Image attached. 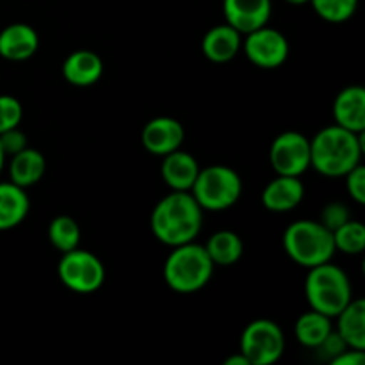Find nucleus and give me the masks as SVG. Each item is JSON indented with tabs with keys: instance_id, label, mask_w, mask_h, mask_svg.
Wrapping results in <instances>:
<instances>
[{
	"instance_id": "11",
	"label": "nucleus",
	"mask_w": 365,
	"mask_h": 365,
	"mask_svg": "<svg viewBox=\"0 0 365 365\" xmlns=\"http://www.w3.org/2000/svg\"><path fill=\"white\" fill-rule=\"evenodd\" d=\"M185 139L184 125L170 116H157L145 125L141 143L152 155L164 157L182 146Z\"/></svg>"
},
{
	"instance_id": "26",
	"label": "nucleus",
	"mask_w": 365,
	"mask_h": 365,
	"mask_svg": "<svg viewBox=\"0 0 365 365\" xmlns=\"http://www.w3.org/2000/svg\"><path fill=\"white\" fill-rule=\"evenodd\" d=\"M310 6L328 24H344L356 13L359 0H310Z\"/></svg>"
},
{
	"instance_id": "19",
	"label": "nucleus",
	"mask_w": 365,
	"mask_h": 365,
	"mask_svg": "<svg viewBox=\"0 0 365 365\" xmlns=\"http://www.w3.org/2000/svg\"><path fill=\"white\" fill-rule=\"evenodd\" d=\"M31 202L24 187L13 182H0V232L20 227L27 217Z\"/></svg>"
},
{
	"instance_id": "8",
	"label": "nucleus",
	"mask_w": 365,
	"mask_h": 365,
	"mask_svg": "<svg viewBox=\"0 0 365 365\" xmlns=\"http://www.w3.org/2000/svg\"><path fill=\"white\" fill-rule=\"evenodd\" d=\"M239 351L248 359L250 365L278 362L285 351L284 331L271 319L252 321L242 331Z\"/></svg>"
},
{
	"instance_id": "4",
	"label": "nucleus",
	"mask_w": 365,
	"mask_h": 365,
	"mask_svg": "<svg viewBox=\"0 0 365 365\" xmlns=\"http://www.w3.org/2000/svg\"><path fill=\"white\" fill-rule=\"evenodd\" d=\"M284 250L292 262L310 269L335 255L334 235L319 220H298L285 228Z\"/></svg>"
},
{
	"instance_id": "32",
	"label": "nucleus",
	"mask_w": 365,
	"mask_h": 365,
	"mask_svg": "<svg viewBox=\"0 0 365 365\" xmlns=\"http://www.w3.org/2000/svg\"><path fill=\"white\" fill-rule=\"evenodd\" d=\"M330 362L331 365H362L365 362V353L364 349L346 348L344 351L339 353Z\"/></svg>"
},
{
	"instance_id": "33",
	"label": "nucleus",
	"mask_w": 365,
	"mask_h": 365,
	"mask_svg": "<svg viewBox=\"0 0 365 365\" xmlns=\"http://www.w3.org/2000/svg\"><path fill=\"white\" fill-rule=\"evenodd\" d=\"M223 364H225V365H250L248 359H246V356L242 355L241 351L235 353V355H232V356H228V359L225 360Z\"/></svg>"
},
{
	"instance_id": "16",
	"label": "nucleus",
	"mask_w": 365,
	"mask_h": 365,
	"mask_svg": "<svg viewBox=\"0 0 365 365\" xmlns=\"http://www.w3.org/2000/svg\"><path fill=\"white\" fill-rule=\"evenodd\" d=\"M335 125L362 134L365 132V89L362 86H348L334 102Z\"/></svg>"
},
{
	"instance_id": "5",
	"label": "nucleus",
	"mask_w": 365,
	"mask_h": 365,
	"mask_svg": "<svg viewBox=\"0 0 365 365\" xmlns=\"http://www.w3.org/2000/svg\"><path fill=\"white\" fill-rule=\"evenodd\" d=\"M305 296L310 309L334 319L353 299L351 282L344 269L330 260L310 267L305 278Z\"/></svg>"
},
{
	"instance_id": "31",
	"label": "nucleus",
	"mask_w": 365,
	"mask_h": 365,
	"mask_svg": "<svg viewBox=\"0 0 365 365\" xmlns=\"http://www.w3.org/2000/svg\"><path fill=\"white\" fill-rule=\"evenodd\" d=\"M346 348H348V344H346V342L342 341L341 335H339L335 330H331V334L328 335L327 339H324L323 344H321L319 348H316V349H319V351L323 353V355L327 356V359L331 360V359H335V356H337L339 353L344 351Z\"/></svg>"
},
{
	"instance_id": "1",
	"label": "nucleus",
	"mask_w": 365,
	"mask_h": 365,
	"mask_svg": "<svg viewBox=\"0 0 365 365\" xmlns=\"http://www.w3.org/2000/svg\"><path fill=\"white\" fill-rule=\"evenodd\" d=\"M203 225V209L189 191H171L152 210L150 228L163 245L175 248L198 237Z\"/></svg>"
},
{
	"instance_id": "15",
	"label": "nucleus",
	"mask_w": 365,
	"mask_h": 365,
	"mask_svg": "<svg viewBox=\"0 0 365 365\" xmlns=\"http://www.w3.org/2000/svg\"><path fill=\"white\" fill-rule=\"evenodd\" d=\"M198 173V160L189 152L178 148L163 157L160 177L171 191H191Z\"/></svg>"
},
{
	"instance_id": "23",
	"label": "nucleus",
	"mask_w": 365,
	"mask_h": 365,
	"mask_svg": "<svg viewBox=\"0 0 365 365\" xmlns=\"http://www.w3.org/2000/svg\"><path fill=\"white\" fill-rule=\"evenodd\" d=\"M205 246L207 255L210 257L214 266H234L239 262L245 252L241 237L232 230L214 232Z\"/></svg>"
},
{
	"instance_id": "14",
	"label": "nucleus",
	"mask_w": 365,
	"mask_h": 365,
	"mask_svg": "<svg viewBox=\"0 0 365 365\" xmlns=\"http://www.w3.org/2000/svg\"><path fill=\"white\" fill-rule=\"evenodd\" d=\"M39 36L32 25L11 24L0 31V57L13 63L27 61L38 52Z\"/></svg>"
},
{
	"instance_id": "22",
	"label": "nucleus",
	"mask_w": 365,
	"mask_h": 365,
	"mask_svg": "<svg viewBox=\"0 0 365 365\" xmlns=\"http://www.w3.org/2000/svg\"><path fill=\"white\" fill-rule=\"evenodd\" d=\"M334 330L331 317L310 309L309 312L302 314L294 324V335L298 342L305 348L316 349L323 344L324 339Z\"/></svg>"
},
{
	"instance_id": "25",
	"label": "nucleus",
	"mask_w": 365,
	"mask_h": 365,
	"mask_svg": "<svg viewBox=\"0 0 365 365\" xmlns=\"http://www.w3.org/2000/svg\"><path fill=\"white\" fill-rule=\"evenodd\" d=\"M331 235H334L335 252H341L344 255H360V253H364L365 227L360 221H346L342 227L331 232Z\"/></svg>"
},
{
	"instance_id": "35",
	"label": "nucleus",
	"mask_w": 365,
	"mask_h": 365,
	"mask_svg": "<svg viewBox=\"0 0 365 365\" xmlns=\"http://www.w3.org/2000/svg\"><path fill=\"white\" fill-rule=\"evenodd\" d=\"M287 4H291V6H305V4H309L310 0H285Z\"/></svg>"
},
{
	"instance_id": "13",
	"label": "nucleus",
	"mask_w": 365,
	"mask_h": 365,
	"mask_svg": "<svg viewBox=\"0 0 365 365\" xmlns=\"http://www.w3.org/2000/svg\"><path fill=\"white\" fill-rule=\"evenodd\" d=\"M303 196H305V185H303L302 178L277 175L264 187L260 202L269 212L284 214L294 210L302 203Z\"/></svg>"
},
{
	"instance_id": "9",
	"label": "nucleus",
	"mask_w": 365,
	"mask_h": 365,
	"mask_svg": "<svg viewBox=\"0 0 365 365\" xmlns=\"http://www.w3.org/2000/svg\"><path fill=\"white\" fill-rule=\"evenodd\" d=\"M241 48L250 63L262 70H277L289 57L287 38L267 25L242 36Z\"/></svg>"
},
{
	"instance_id": "18",
	"label": "nucleus",
	"mask_w": 365,
	"mask_h": 365,
	"mask_svg": "<svg viewBox=\"0 0 365 365\" xmlns=\"http://www.w3.org/2000/svg\"><path fill=\"white\" fill-rule=\"evenodd\" d=\"M103 75V61L93 50H75L64 59L63 77L68 84L89 88Z\"/></svg>"
},
{
	"instance_id": "21",
	"label": "nucleus",
	"mask_w": 365,
	"mask_h": 365,
	"mask_svg": "<svg viewBox=\"0 0 365 365\" xmlns=\"http://www.w3.org/2000/svg\"><path fill=\"white\" fill-rule=\"evenodd\" d=\"M337 334L348 348L365 351V302L362 298H353L341 312L337 314Z\"/></svg>"
},
{
	"instance_id": "20",
	"label": "nucleus",
	"mask_w": 365,
	"mask_h": 365,
	"mask_svg": "<svg viewBox=\"0 0 365 365\" xmlns=\"http://www.w3.org/2000/svg\"><path fill=\"white\" fill-rule=\"evenodd\" d=\"M9 159V180L24 189L38 184L46 171V160L43 153L31 146L14 153Z\"/></svg>"
},
{
	"instance_id": "7",
	"label": "nucleus",
	"mask_w": 365,
	"mask_h": 365,
	"mask_svg": "<svg viewBox=\"0 0 365 365\" xmlns=\"http://www.w3.org/2000/svg\"><path fill=\"white\" fill-rule=\"evenodd\" d=\"M61 284L77 294L96 292L106 282V267L95 253L75 248L63 253L57 266Z\"/></svg>"
},
{
	"instance_id": "10",
	"label": "nucleus",
	"mask_w": 365,
	"mask_h": 365,
	"mask_svg": "<svg viewBox=\"0 0 365 365\" xmlns=\"http://www.w3.org/2000/svg\"><path fill=\"white\" fill-rule=\"evenodd\" d=\"M269 160L277 175L302 177L310 168V139L302 132H282L271 143Z\"/></svg>"
},
{
	"instance_id": "27",
	"label": "nucleus",
	"mask_w": 365,
	"mask_h": 365,
	"mask_svg": "<svg viewBox=\"0 0 365 365\" xmlns=\"http://www.w3.org/2000/svg\"><path fill=\"white\" fill-rule=\"evenodd\" d=\"M24 120V106L13 95H0V134L9 128L20 127Z\"/></svg>"
},
{
	"instance_id": "3",
	"label": "nucleus",
	"mask_w": 365,
	"mask_h": 365,
	"mask_svg": "<svg viewBox=\"0 0 365 365\" xmlns=\"http://www.w3.org/2000/svg\"><path fill=\"white\" fill-rule=\"evenodd\" d=\"M214 264L205 246L195 241L171 248L164 262V282L178 294H192L205 287L214 273Z\"/></svg>"
},
{
	"instance_id": "34",
	"label": "nucleus",
	"mask_w": 365,
	"mask_h": 365,
	"mask_svg": "<svg viewBox=\"0 0 365 365\" xmlns=\"http://www.w3.org/2000/svg\"><path fill=\"white\" fill-rule=\"evenodd\" d=\"M6 153H4V150H2V145H0V173H2V170H4V166H6Z\"/></svg>"
},
{
	"instance_id": "12",
	"label": "nucleus",
	"mask_w": 365,
	"mask_h": 365,
	"mask_svg": "<svg viewBox=\"0 0 365 365\" xmlns=\"http://www.w3.org/2000/svg\"><path fill=\"white\" fill-rule=\"evenodd\" d=\"M271 11V0H223L225 21L242 36L267 25Z\"/></svg>"
},
{
	"instance_id": "29",
	"label": "nucleus",
	"mask_w": 365,
	"mask_h": 365,
	"mask_svg": "<svg viewBox=\"0 0 365 365\" xmlns=\"http://www.w3.org/2000/svg\"><path fill=\"white\" fill-rule=\"evenodd\" d=\"M346 180V191L351 196V200H355L359 205H364L365 203V168L362 163L359 166L353 168L351 171L342 177Z\"/></svg>"
},
{
	"instance_id": "6",
	"label": "nucleus",
	"mask_w": 365,
	"mask_h": 365,
	"mask_svg": "<svg viewBox=\"0 0 365 365\" xmlns=\"http://www.w3.org/2000/svg\"><path fill=\"white\" fill-rule=\"evenodd\" d=\"M189 192L203 210L223 212L239 202L242 195V180L234 168L212 164L209 168H200L198 177Z\"/></svg>"
},
{
	"instance_id": "24",
	"label": "nucleus",
	"mask_w": 365,
	"mask_h": 365,
	"mask_svg": "<svg viewBox=\"0 0 365 365\" xmlns=\"http://www.w3.org/2000/svg\"><path fill=\"white\" fill-rule=\"evenodd\" d=\"M48 241L50 245L61 253L71 252L81 245V227L77 221L70 216H57L48 225Z\"/></svg>"
},
{
	"instance_id": "30",
	"label": "nucleus",
	"mask_w": 365,
	"mask_h": 365,
	"mask_svg": "<svg viewBox=\"0 0 365 365\" xmlns=\"http://www.w3.org/2000/svg\"><path fill=\"white\" fill-rule=\"evenodd\" d=\"M0 145H2L6 157H11L14 153L21 152L24 148H27V135H25V132L20 130V127L9 128V130L0 134Z\"/></svg>"
},
{
	"instance_id": "28",
	"label": "nucleus",
	"mask_w": 365,
	"mask_h": 365,
	"mask_svg": "<svg viewBox=\"0 0 365 365\" xmlns=\"http://www.w3.org/2000/svg\"><path fill=\"white\" fill-rule=\"evenodd\" d=\"M351 220V214H349L348 205H344L342 202H331L328 205H324V209L321 210L319 221L328 228L330 232L337 230L339 227L346 223V221Z\"/></svg>"
},
{
	"instance_id": "17",
	"label": "nucleus",
	"mask_w": 365,
	"mask_h": 365,
	"mask_svg": "<svg viewBox=\"0 0 365 365\" xmlns=\"http://www.w3.org/2000/svg\"><path fill=\"white\" fill-rule=\"evenodd\" d=\"M242 46V34L227 21L209 29L202 39V52L210 63L223 64L234 59Z\"/></svg>"
},
{
	"instance_id": "2",
	"label": "nucleus",
	"mask_w": 365,
	"mask_h": 365,
	"mask_svg": "<svg viewBox=\"0 0 365 365\" xmlns=\"http://www.w3.org/2000/svg\"><path fill=\"white\" fill-rule=\"evenodd\" d=\"M364 132L330 125L310 139V168L330 178L344 177L362 163Z\"/></svg>"
}]
</instances>
